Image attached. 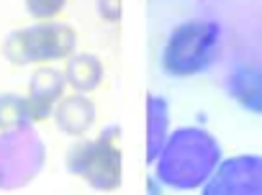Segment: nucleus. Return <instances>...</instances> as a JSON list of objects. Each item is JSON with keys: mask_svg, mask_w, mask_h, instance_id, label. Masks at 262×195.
<instances>
[{"mask_svg": "<svg viewBox=\"0 0 262 195\" xmlns=\"http://www.w3.org/2000/svg\"><path fill=\"white\" fill-rule=\"evenodd\" d=\"M26 44L29 64H52L70 59L77 52V31L62 21H36L34 26L21 29Z\"/></svg>", "mask_w": 262, "mask_h": 195, "instance_id": "6", "label": "nucleus"}, {"mask_svg": "<svg viewBox=\"0 0 262 195\" xmlns=\"http://www.w3.org/2000/svg\"><path fill=\"white\" fill-rule=\"evenodd\" d=\"M70 0H24V8L34 21H57Z\"/></svg>", "mask_w": 262, "mask_h": 195, "instance_id": "13", "label": "nucleus"}, {"mask_svg": "<svg viewBox=\"0 0 262 195\" xmlns=\"http://www.w3.org/2000/svg\"><path fill=\"white\" fill-rule=\"evenodd\" d=\"M54 126L70 136V139H82L90 134V128L98 121V108L85 93H70L64 95L57 108H54Z\"/></svg>", "mask_w": 262, "mask_h": 195, "instance_id": "7", "label": "nucleus"}, {"mask_svg": "<svg viewBox=\"0 0 262 195\" xmlns=\"http://www.w3.org/2000/svg\"><path fill=\"white\" fill-rule=\"evenodd\" d=\"M229 98L252 116H262V64H239L226 77Z\"/></svg>", "mask_w": 262, "mask_h": 195, "instance_id": "8", "label": "nucleus"}, {"mask_svg": "<svg viewBox=\"0 0 262 195\" xmlns=\"http://www.w3.org/2000/svg\"><path fill=\"white\" fill-rule=\"evenodd\" d=\"M31 98L36 100H44L49 105H57L64 95H67V80H64V72L57 70V67H49V64H41L31 72L29 77V93Z\"/></svg>", "mask_w": 262, "mask_h": 195, "instance_id": "11", "label": "nucleus"}, {"mask_svg": "<svg viewBox=\"0 0 262 195\" xmlns=\"http://www.w3.org/2000/svg\"><path fill=\"white\" fill-rule=\"evenodd\" d=\"M172 134V108L165 95L152 93L147 98V162L155 164L162 146Z\"/></svg>", "mask_w": 262, "mask_h": 195, "instance_id": "9", "label": "nucleus"}, {"mask_svg": "<svg viewBox=\"0 0 262 195\" xmlns=\"http://www.w3.org/2000/svg\"><path fill=\"white\" fill-rule=\"evenodd\" d=\"M24 126H34L31 108H29V95L0 93V131L24 128Z\"/></svg>", "mask_w": 262, "mask_h": 195, "instance_id": "12", "label": "nucleus"}, {"mask_svg": "<svg viewBox=\"0 0 262 195\" xmlns=\"http://www.w3.org/2000/svg\"><path fill=\"white\" fill-rule=\"evenodd\" d=\"M147 195H165V185L155 175H149V180H147Z\"/></svg>", "mask_w": 262, "mask_h": 195, "instance_id": "15", "label": "nucleus"}, {"mask_svg": "<svg viewBox=\"0 0 262 195\" xmlns=\"http://www.w3.org/2000/svg\"><path fill=\"white\" fill-rule=\"evenodd\" d=\"M62 72H64L67 88L72 93H85V95L98 90L103 85V77H105V67H103L100 57L93 52H75L64 62Z\"/></svg>", "mask_w": 262, "mask_h": 195, "instance_id": "10", "label": "nucleus"}, {"mask_svg": "<svg viewBox=\"0 0 262 195\" xmlns=\"http://www.w3.org/2000/svg\"><path fill=\"white\" fill-rule=\"evenodd\" d=\"M47 167V144L36 126L0 131V190L29 187Z\"/></svg>", "mask_w": 262, "mask_h": 195, "instance_id": "4", "label": "nucleus"}, {"mask_svg": "<svg viewBox=\"0 0 262 195\" xmlns=\"http://www.w3.org/2000/svg\"><path fill=\"white\" fill-rule=\"evenodd\" d=\"M224 41V26L216 18L208 16H193L172 26L167 34L162 52H160V67L172 80H193L206 75L221 52Z\"/></svg>", "mask_w": 262, "mask_h": 195, "instance_id": "2", "label": "nucleus"}, {"mask_svg": "<svg viewBox=\"0 0 262 195\" xmlns=\"http://www.w3.org/2000/svg\"><path fill=\"white\" fill-rule=\"evenodd\" d=\"M224 162L219 139L203 126L172 128L167 144L152 164V175L170 190L198 192Z\"/></svg>", "mask_w": 262, "mask_h": 195, "instance_id": "1", "label": "nucleus"}, {"mask_svg": "<svg viewBox=\"0 0 262 195\" xmlns=\"http://www.w3.org/2000/svg\"><path fill=\"white\" fill-rule=\"evenodd\" d=\"M64 167L95 192H116L123 185L121 126H105L95 139H75L64 154Z\"/></svg>", "mask_w": 262, "mask_h": 195, "instance_id": "3", "label": "nucleus"}, {"mask_svg": "<svg viewBox=\"0 0 262 195\" xmlns=\"http://www.w3.org/2000/svg\"><path fill=\"white\" fill-rule=\"evenodd\" d=\"M198 195H262V154L244 151L224 157Z\"/></svg>", "mask_w": 262, "mask_h": 195, "instance_id": "5", "label": "nucleus"}, {"mask_svg": "<svg viewBox=\"0 0 262 195\" xmlns=\"http://www.w3.org/2000/svg\"><path fill=\"white\" fill-rule=\"evenodd\" d=\"M98 18L105 24H118L123 16V0H95Z\"/></svg>", "mask_w": 262, "mask_h": 195, "instance_id": "14", "label": "nucleus"}]
</instances>
